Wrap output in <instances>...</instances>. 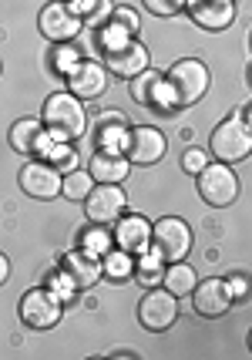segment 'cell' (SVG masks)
<instances>
[{
	"instance_id": "29",
	"label": "cell",
	"mask_w": 252,
	"mask_h": 360,
	"mask_svg": "<svg viewBox=\"0 0 252 360\" xmlns=\"http://www.w3.org/2000/svg\"><path fill=\"white\" fill-rule=\"evenodd\" d=\"M44 286H48V290H51V293H54L58 300H61V303H71V300L78 297L74 283L67 280V276H64L61 269H51V273H48V283H44Z\"/></svg>"
},
{
	"instance_id": "9",
	"label": "cell",
	"mask_w": 252,
	"mask_h": 360,
	"mask_svg": "<svg viewBox=\"0 0 252 360\" xmlns=\"http://www.w3.org/2000/svg\"><path fill=\"white\" fill-rule=\"evenodd\" d=\"M84 27V20L78 14H71L67 7H64V0H51L41 7V14H37V31L44 41L51 44H67V41H74Z\"/></svg>"
},
{
	"instance_id": "13",
	"label": "cell",
	"mask_w": 252,
	"mask_h": 360,
	"mask_svg": "<svg viewBox=\"0 0 252 360\" xmlns=\"http://www.w3.org/2000/svg\"><path fill=\"white\" fill-rule=\"evenodd\" d=\"M84 216L95 226H111L128 209V195L121 186H95L84 195Z\"/></svg>"
},
{
	"instance_id": "14",
	"label": "cell",
	"mask_w": 252,
	"mask_h": 360,
	"mask_svg": "<svg viewBox=\"0 0 252 360\" xmlns=\"http://www.w3.org/2000/svg\"><path fill=\"white\" fill-rule=\"evenodd\" d=\"M111 239L118 250L138 256L152 246V219L142 212H121L118 219L111 222Z\"/></svg>"
},
{
	"instance_id": "24",
	"label": "cell",
	"mask_w": 252,
	"mask_h": 360,
	"mask_svg": "<svg viewBox=\"0 0 252 360\" xmlns=\"http://www.w3.org/2000/svg\"><path fill=\"white\" fill-rule=\"evenodd\" d=\"M114 246V239H111V226H95V222H88L84 229L78 233V250L91 252V256H105V252Z\"/></svg>"
},
{
	"instance_id": "10",
	"label": "cell",
	"mask_w": 252,
	"mask_h": 360,
	"mask_svg": "<svg viewBox=\"0 0 252 360\" xmlns=\"http://www.w3.org/2000/svg\"><path fill=\"white\" fill-rule=\"evenodd\" d=\"M145 68H152V51H148L138 37L125 41L121 47H111V51H105V71H108V75H114V78L131 81L135 75H142Z\"/></svg>"
},
{
	"instance_id": "20",
	"label": "cell",
	"mask_w": 252,
	"mask_h": 360,
	"mask_svg": "<svg viewBox=\"0 0 252 360\" xmlns=\"http://www.w3.org/2000/svg\"><path fill=\"white\" fill-rule=\"evenodd\" d=\"M88 172L95 179V186H121L131 172V162L121 152H95L88 162Z\"/></svg>"
},
{
	"instance_id": "32",
	"label": "cell",
	"mask_w": 252,
	"mask_h": 360,
	"mask_svg": "<svg viewBox=\"0 0 252 360\" xmlns=\"http://www.w3.org/2000/svg\"><path fill=\"white\" fill-rule=\"evenodd\" d=\"M101 4H105V0H64V7H67L71 14H78L81 20H84V17H95V11Z\"/></svg>"
},
{
	"instance_id": "12",
	"label": "cell",
	"mask_w": 252,
	"mask_h": 360,
	"mask_svg": "<svg viewBox=\"0 0 252 360\" xmlns=\"http://www.w3.org/2000/svg\"><path fill=\"white\" fill-rule=\"evenodd\" d=\"M17 186L24 188V195H31L37 202H51L61 195V172L51 165V162H27L20 175H17Z\"/></svg>"
},
{
	"instance_id": "33",
	"label": "cell",
	"mask_w": 252,
	"mask_h": 360,
	"mask_svg": "<svg viewBox=\"0 0 252 360\" xmlns=\"http://www.w3.org/2000/svg\"><path fill=\"white\" fill-rule=\"evenodd\" d=\"M111 20L125 24L131 34H138V27H142V24H138V14H135L131 7H111Z\"/></svg>"
},
{
	"instance_id": "30",
	"label": "cell",
	"mask_w": 252,
	"mask_h": 360,
	"mask_svg": "<svg viewBox=\"0 0 252 360\" xmlns=\"http://www.w3.org/2000/svg\"><path fill=\"white\" fill-rule=\"evenodd\" d=\"M208 162H212V158H208V152H205V148H195V145H192V148H185V152H182V172L199 175V172L205 169V165H208Z\"/></svg>"
},
{
	"instance_id": "18",
	"label": "cell",
	"mask_w": 252,
	"mask_h": 360,
	"mask_svg": "<svg viewBox=\"0 0 252 360\" xmlns=\"http://www.w3.org/2000/svg\"><path fill=\"white\" fill-rule=\"evenodd\" d=\"M67 276V280L74 283V290H91L98 280H101V259L91 256V252L84 250H71L61 256V266H58Z\"/></svg>"
},
{
	"instance_id": "2",
	"label": "cell",
	"mask_w": 252,
	"mask_h": 360,
	"mask_svg": "<svg viewBox=\"0 0 252 360\" xmlns=\"http://www.w3.org/2000/svg\"><path fill=\"white\" fill-rule=\"evenodd\" d=\"M41 128H44V135H51L54 141L74 145V141L88 131V108H84V101L74 98L71 91L48 94V101H44V108H41Z\"/></svg>"
},
{
	"instance_id": "35",
	"label": "cell",
	"mask_w": 252,
	"mask_h": 360,
	"mask_svg": "<svg viewBox=\"0 0 252 360\" xmlns=\"http://www.w3.org/2000/svg\"><path fill=\"white\" fill-rule=\"evenodd\" d=\"M7 280H11V259H7V256L0 252V286H4Z\"/></svg>"
},
{
	"instance_id": "17",
	"label": "cell",
	"mask_w": 252,
	"mask_h": 360,
	"mask_svg": "<svg viewBox=\"0 0 252 360\" xmlns=\"http://www.w3.org/2000/svg\"><path fill=\"white\" fill-rule=\"evenodd\" d=\"M64 81H67V91L81 98V101H95V98L108 91V71L98 61H81Z\"/></svg>"
},
{
	"instance_id": "34",
	"label": "cell",
	"mask_w": 252,
	"mask_h": 360,
	"mask_svg": "<svg viewBox=\"0 0 252 360\" xmlns=\"http://www.w3.org/2000/svg\"><path fill=\"white\" fill-rule=\"evenodd\" d=\"M225 283H229V293H232V300H246L249 297V286H246V276L242 273H232V276H225Z\"/></svg>"
},
{
	"instance_id": "21",
	"label": "cell",
	"mask_w": 252,
	"mask_h": 360,
	"mask_svg": "<svg viewBox=\"0 0 252 360\" xmlns=\"http://www.w3.org/2000/svg\"><path fill=\"white\" fill-rule=\"evenodd\" d=\"M41 135H44L41 118H17L14 125H11V131H7V145H11V152H17V155L34 158Z\"/></svg>"
},
{
	"instance_id": "22",
	"label": "cell",
	"mask_w": 252,
	"mask_h": 360,
	"mask_svg": "<svg viewBox=\"0 0 252 360\" xmlns=\"http://www.w3.org/2000/svg\"><path fill=\"white\" fill-rule=\"evenodd\" d=\"M195 283H199V276H195V269H192L185 259L165 263V269H161V286H165L172 297H189L192 290H195Z\"/></svg>"
},
{
	"instance_id": "6",
	"label": "cell",
	"mask_w": 252,
	"mask_h": 360,
	"mask_svg": "<svg viewBox=\"0 0 252 360\" xmlns=\"http://www.w3.org/2000/svg\"><path fill=\"white\" fill-rule=\"evenodd\" d=\"M152 250L165 259V263H178L192 252V229L185 219L178 216H161L152 222Z\"/></svg>"
},
{
	"instance_id": "16",
	"label": "cell",
	"mask_w": 252,
	"mask_h": 360,
	"mask_svg": "<svg viewBox=\"0 0 252 360\" xmlns=\"http://www.w3.org/2000/svg\"><path fill=\"white\" fill-rule=\"evenodd\" d=\"M128 118L121 111H105L91 122V139H95V152H121L125 155L128 141Z\"/></svg>"
},
{
	"instance_id": "1",
	"label": "cell",
	"mask_w": 252,
	"mask_h": 360,
	"mask_svg": "<svg viewBox=\"0 0 252 360\" xmlns=\"http://www.w3.org/2000/svg\"><path fill=\"white\" fill-rule=\"evenodd\" d=\"M161 88H165V111H185V108H195L202 101L208 88H212V75L205 61L199 58H182L175 61L165 75H161Z\"/></svg>"
},
{
	"instance_id": "7",
	"label": "cell",
	"mask_w": 252,
	"mask_h": 360,
	"mask_svg": "<svg viewBox=\"0 0 252 360\" xmlns=\"http://www.w3.org/2000/svg\"><path fill=\"white\" fill-rule=\"evenodd\" d=\"M178 320V297H172L165 286H148L138 300V323L148 333H165Z\"/></svg>"
},
{
	"instance_id": "4",
	"label": "cell",
	"mask_w": 252,
	"mask_h": 360,
	"mask_svg": "<svg viewBox=\"0 0 252 360\" xmlns=\"http://www.w3.org/2000/svg\"><path fill=\"white\" fill-rule=\"evenodd\" d=\"M195 188H199V199L212 209H229L239 199V179L232 165H225V162H208L195 175Z\"/></svg>"
},
{
	"instance_id": "27",
	"label": "cell",
	"mask_w": 252,
	"mask_h": 360,
	"mask_svg": "<svg viewBox=\"0 0 252 360\" xmlns=\"http://www.w3.org/2000/svg\"><path fill=\"white\" fill-rule=\"evenodd\" d=\"M81 61H84V58H81V51L71 44V41H67V44H54V51H51V68H54V75H61V78H67Z\"/></svg>"
},
{
	"instance_id": "5",
	"label": "cell",
	"mask_w": 252,
	"mask_h": 360,
	"mask_svg": "<svg viewBox=\"0 0 252 360\" xmlns=\"http://www.w3.org/2000/svg\"><path fill=\"white\" fill-rule=\"evenodd\" d=\"M61 314H64V303L54 293H51L48 286H34L27 290L20 303H17V316H20V323L27 330H51L61 323Z\"/></svg>"
},
{
	"instance_id": "19",
	"label": "cell",
	"mask_w": 252,
	"mask_h": 360,
	"mask_svg": "<svg viewBox=\"0 0 252 360\" xmlns=\"http://www.w3.org/2000/svg\"><path fill=\"white\" fill-rule=\"evenodd\" d=\"M128 94H131V101H135V105H145V108L168 115V111H165V88H161V71L145 68L142 75H135V78L128 81Z\"/></svg>"
},
{
	"instance_id": "23",
	"label": "cell",
	"mask_w": 252,
	"mask_h": 360,
	"mask_svg": "<svg viewBox=\"0 0 252 360\" xmlns=\"http://www.w3.org/2000/svg\"><path fill=\"white\" fill-rule=\"evenodd\" d=\"M135 276V256L118 246H111L105 256H101V280L108 283H128Z\"/></svg>"
},
{
	"instance_id": "3",
	"label": "cell",
	"mask_w": 252,
	"mask_h": 360,
	"mask_svg": "<svg viewBox=\"0 0 252 360\" xmlns=\"http://www.w3.org/2000/svg\"><path fill=\"white\" fill-rule=\"evenodd\" d=\"M252 152V128L246 122V111H236L229 118H222L219 125L212 128L208 135V155L215 162H225V165H236V162H246Z\"/></svg>"
},
{
	"instance_id": "31",
	"label": "cell",
	"mask_w": 252,
	"mask_h": 360,
	"mask_svg": "<svg viewBox=\"0 0 252 360\" xmlns=\"http://www.w3.org/2000/svg\"><path fill=\"white\" fill-rule=\"evenodd\" d=\"M145 11L155 17H175L178 11H182V0H142Z\"/></svg>"
},
{
	"instance_id": "26",
	"label": "cell",
	"mask_w": 252,
	"mask_h": 360,
	"mask_svg": "<svg viewBox=\"0 0 252 360\" xmlns=\"http://www.w3.org/2000/svg\"><path fill=\"white\" fill-rule=\"evenodd\" d=\"M95 188V179L88 169H71L61 175V195L67 202H84V195Z\"/></svg>"
},
{
	"instance_id": "36",
	"label": "cell",
	"mask_w": 252,
	"mask_h": 360,
	"mask_svg": "<svg viewBox=\"0 0 252 360\" xmlns=\"http://www.w3.org/2000/svg\"><path fill=\"white\" fill-rule=\"evenodd\" d=\"M0 71H4V64H0Z\"/></svg>"
},
{
	"instance_id": "15",
	"label": "cell",
	"mask_w": 252,
	"mask_h": 360,
	"mask_svg": "<svg viewBox=\"0 0 252 360\" xmlns=\"http://www.w3.org/2000/svg\"><path fill=\"white\" fill-rule=\"evenodd\" d=\"M182 11H189L192 24L202 31L219 34L236 20V0H182Z\"/></svg>"
},
{
	"instance_id": "11",
	"label": "cell",
	"mask_w": 252,
	"mask_h": 360,
	"mask_svg": "<svg viewBox=\"0 0 252 360\" xmlns=\"http://www.w3.org/2000/svg\"><path fill=\"white\" fill-rule=\"evenodd\" d=\"M192 297V310L205 320H219L232 310V293H229V283L222 280V276H208V280L195 283V290L189 293Z\"/></svg>"
},
{
	"instance_id": "8",
	"label": "cell",
	"mask_w": 252,
	"mask_h": 360,
	"mask_svg": "<svg viewBox=\"0 0 252 360\" xmlns=\"http://www.w3.org/2000/svg\"><path fill=\"white\" fill-rule=\"evenodd\" d=\"M168 152V139L165 131L155 125H131L128 128V141H125V158L131 165H158Z\"/></svg>"
},
{
	"instance_id": "25",
	"label": "cell",
	"mask_w": 252,
	"mask_h": 360,
	"mask_svg": "<svg viewBox=\"0 0 252 360\" xmlns=\"http://www.w3.org/2000/svg\"><path fill=\"white\" fill-rule=\"evenodd\" d=\"M161 269H165V259L148 246L145 252L135 256V276H131V280H138L142 286H158V283H161Z\"/></svg>"
},
{
	"instance_id": "28",
	"label": "cell",
	"mask_w": 252,
	"mask_h": 360,
	"mask_svg": "<svg viewBox=\"0 0 252 360\" xmlns=\"http://www.w3.org/2000/svg\"><path fill=\"white\" fill-rule=\"evenodd\" d=\"M131 37H135V34L128 31L125 24H118V20H105V24H101V31H98V47H101V54H105V51H111V47H121L125 44V41H131Z\"/></svg>"
}]
</instances>
